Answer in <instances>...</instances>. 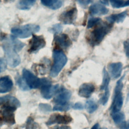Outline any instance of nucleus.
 Returning a JSON list of instances; mask_svg holds the SVG:
<instances>
[{"instance_id": "f257e3e1", "label": "nucleus", "mask_w": 129, "mask_h": 129, "mask_svg": "<svg viewBox=\"0 0 129 129\" xmlns=\"http://www.w3.org/2000/svg\"><path fill=\"white\" fill-rule=\"evenodd\" d=\"M112 25L110 23H103L95 28L89 37V42L92 46L99 44L104 37L110 31Z\"/></svg>"}, {"instance_id": "f03ea898", "label": "nucleus", "mask_w": 129, "mask_h": 129, "mask_svg": "<svg viewBox=\"0 0 129 129\" xmlns=\"http://www.w3.org/2000/svg\"><path fill=\"white\" fill-rule=\"evenodd\" d=\"M52 55L53 63L50 71V76L52 77H55L66 65L67 57L62 51L58 49L53 50Z\"/></svg>"}, {"instance_id": "7ed1b4c3", "label": "nucleus", "mask_w": 129, "mask_h": 129, "mask_svg": "<svg viewBox=\"0 0 129 129\" xmlns=\"http://www.w3.org/2000/svg\"><path fill=\"white\" fill-rule=\"evenodd\" d=\"M2 47L6 56V61L9 66L12 68L17 67L21 62V59L10 40H9L5 42Z\"/></svg>"}, {"instance_id": "20e7f679", "label": "nucleus", "mask_w": 129, "mask_h": 129, "mask_svg": "<svg viewBox=\"0 0 129 129\" xmlns=\"http://www.w3.org/2000/svg\"><path fill=\"white\" fill-rule=\"evenodd\" d=\"M40 27L35 24H26L18 27L12 28L11 32L15 37L26 38L39 31Z\"/></svg>"}, {"instance_id": "39448f33", "label": "nucleus", "mask_w": 129, "mask_h": 129, "mask_svg": "<svg viewBox=\"0 0 129 129\" xmlns=\"http://www.w3.org/2000/svg\"><path fill=\"white\" fill-rule=\"evenodd\" d=\"M123 76L116 83V85L114 90L113 99L110 107L111 113L119 111L122 106L123 96L122 93V89L123 87Z\"/></svg>"}, {"instance_id": "423d86ee", "label": "nucleus", "mask_w": 129, "mask_h": 129, "mask_svg": "<svg viewBox=\"0 0 129 129\" xmlns=\"http://www.w3.org/2000/svg\"><path fill=\"white\" fill-rule=\"evenodd\" d=\"M41 83V94L43 98L46 99H49L51 98L57 92L59 88L58 85H55L52 86L50 81L47 79H40Z\"/></svg>"}, {"instance_id": "0eeeda50", "label": "nucleus", "mask_w": 129, "mask_h": 129, "mask_svg": "<svg viewBox=\"0 0 129 129\" xmlns=\"http://www.w3.org/2000/svg\"><path fill=\"white\" fill-rule=\"evenodd\" d=\"M17 108L7 104H4L1 111V121L10 125L15 123L14 111Z\"/></svg>"}, {"instance_id": "6e6552de", "label": "nucleus", "mask_w": 129, "mask_h": 129, "mask_svg": "<svg viewBox=\"0 0 129 129\" xmlns=\"http://www.w3.org/2000/svg\"><path fill=\"white\" fill-rule=\"evenodd\" d=\"M23 78L27 86L30 89L38 88L40 86V79L35 76L30 71L24 69L22 71Z\"/></svg>"}, {"instance_id": "1a4fd4ad", "label": "nucleus", "mask_w": 129, "mask_h": 129, "mask_svg": "<svg viewBox=\"0 0 129 129\" xmlns=\"http://www.w3.org/2000/svg\"><path fill=\"white\" fill-rule=\"evenodd\" d=\"M77 16V9L76 8H72L62 12L59 17V20L64 24H73Z\"/></svg>"}, {"instance_id": "9d476101", "label": "nucleus", "mask_w": 129, "mask_h": 129, "mask_svg": "<svg viewBox=\"0 0 129 129\" xmlns=\"http://www.w3.org/2000/svg\"><path fill=\"white\" fill-rule=\"evenodd\" d=\"M29 44L28 51L30 53H36L45 46L46 42L42 36L33 35Z\"/></svg>"}, {"instance_id": "9b49d317", "label": "nucleus", "mask_w": 129, "mask_h": 129, "mask_svg": "<svg viewBox=\"0 0 129 129\" xmlns=\"http://www.w3.org/2000/svg\"><path fill=\"white\" fill-rule=\"evenodd\" d=\"M55 95L53 98L54 102L56 104H62L68 103L71 97L72 93L64 88H60Z\"/></svg>"}, {"instance_id": "f8f14e48", "label": "nucleus", "mask_w": 129, "mask_h": 129, "mask_svg": "<svg viewBox=\"0 0 129 129\" xmlns=\"http://www.w3.org/2000/svg\"><path fill=\"white\" fill-rule=\"evenodd\" d=\"M72 120V118L69 115L66 114H54L50 116L46 124L48 125L55 123L58 124H67L71 122Z\"/></svg>"}, {"instance_id": "ddd939ff", "label": "nucleus", "mask_w": 129, "mask_h": 129, "mask_svg": "<svg viewBox=\"0 0 129 129\" xmlns=\"http://www.w3.org/2000/svg\"><path fill=\"white\" fill-rule=\"evenodd\" d=\"M95 86L92 83H86L80 86L78 91L79 95L84 98H89L93 93L95 90Z\"/></svg>"}, {"instance_id": "4468645a", "label": "nucleus", "mask_w": 129, "mask_h": 129, "mask_svg": "<svg viewBox=\"0 0 129 129\" xmlns=\"http://www.w3.org/2000/svg\"><path fill=\"white\" fill-rule=\"evenodd\" d=\"M108 73L113 79L119 78L121 74L122 70V64L120 62L110 63L108 66Z\"/></svg>"}, {"instance_id": "2eb2a0df", "label": "nucleus", "mask_w": 129, "mask_h": 129, "mask_svg": "<svg viewBox=\"0 0 129 129\" xmlns=\"http://www.w3.org/2000/svg\"><path fill=\"white\" fill-rule=\"evenodd\" d=\"M13 83L11 78L6 76L0 78V93H5L11 90Z\"/></svg>"}, {"instance_id": "dca6fc26", "label": "nucleus", "mask_w": 129, "mask_h": 129, "mask_svg": "<svg viewBox=\"0 0 129 129\" xmlns=\"http://www.w3.org/2000/svg\"><path fill=\"white\" fill-rule=\"evenodd\" d=\"M108 9L100 4H94L89 7V12L92 15H105L108 13Z\"/></svg>"}, {"instance_id": "f3484780", "label": "nucleus", "mask_w": 129, "mask_h": 129, "mask_svg": "<svg viewBox=\"0 0 129 129\" xmlns=\"http://www.w3.org/2000/svg\"><path fill=\"white\" fill-rule=\"evenodd\" d=\"M55 43L62 48H67L71 44V41L66 34L56 35L54 38Z\"/></svg>"}, {"instance_id": "a211bd4d", "label": "nucleus", "mask_w": 129, "mask_h": 129, "mask_svg": "<svg viewBox=\"0 0 129 129\" xmlns=\"http://www.w3.org/2000/svg\"><path fill=\"white\" fill-rule=\"evenodd\" d=\"M127 11L125 10L121 13L111 15L106 18L108 23L112 24L114 23H120L123 21L127 16Z\"/></svg>"}, {"instance_id": "6ab92c4d", "label": "nucleus", "mask_w": 129, "mask_h": 129, "mask_svg": "<svg viewBox=\"0 0 129 129\" xmlns=\"http://www.w3.org/2000/svg\"><path fill=\"white\" fill-rule=\"evenodd\" d=\"M5 103H8L16 108L19 107L21 105V103L18 99L10 95L0 97V105Z\"/></svg>"}, {"instance_id": "aec40b11", "label": "nucleus", "mask_w": 129, "mask_h": 129, "mask_svg": "<svg viewBox=\"0 0 129 129\" xmlns=\"http://www.w3.org/2000/svg\"><path fill=\"white\" fill-rule=\"evenodd\" d=\"M43 5L52 9L56 10L60 8L63 3V0H41Z\"/></svg>"}, {"instance_id": "412c9836", "label": "nucleus", "mask_w": 129, "mask_h": 129, "mask_svg": "<svg viewBox=\"0 0 129 129\" xmlns=\"http://www.w3.org/2000/svg\"><path fill=\"white\" fill-rule=\"evenodd\" d=\"M36 0H20L18 4L17 8L22 10L30 9L35 3Z\"/></svg>"}, {"instance_id": "4be33fe9", "label": "nucleus", "mask_w": 129, "mask_h": 129, "mask_svg": "<svg viewBox=\"0 0 129 129\" xmlns=\"http://www.w3.org/2000/svg\"><path fill=\"white\" fill-rule=\"evenodd\" d=\"M110 82V77L108 73L104 68L103 70V79L102 83L100 86V90L105 91H109L108 86Z\"/></svg>"}, {"instance_id": "5701e85b", "label": "nucleus", "mask_w": 129, "mask_h": 129, "mask_svg": "<svg viewBox=\"0 0 129 129\" xmlns=\"http://www.w3.org/2000/svg\"><path fill=\"white\" fill-rule=\"evenodd\" d=\"M111 114L112 119L116 124H120L122 122L124 121L125 119V115L123 112L119 111L112 113Z\"/></svg>"}, {"instance_id": "b1692460", "label": "nucleus", "mask_w": 129, "mask_h": 129, "mask_svg": "<svg viewBox=\"0 0 129 129\" xmlns=\"http://www.w3.org/2000/svg\"><path fill=\"white\" fill-rule=\"evenodd\" d=\"M85 107L89 113H92L96 110L98 106L94 100L90 99L86 101Z\"/></svg>"}, {"instance_id": "393cba45", "label": "nucleus", "mask_w": 129, "mask_h": 129, "mask_svg": "<svg viewBox=\"0 0 129 129\" xmlns=\"http://www.w3.org/2000/svg\"><path fill=\"white\" fill-rule=\"evenodd\" d=\"M110 3L113 8H120L125 7L129 5V1H124L123 0H109Z\"/></svg>"}, {"instance_id": "a878e982", "label": "nucleus", "mask_w": 129, "mask_h": 129, "mask_svg": "<svg viewBox=\"0 0 129 129\" xmlns=\"http://www.w3.org/2000/svg\"><path fill=\"white\" fill-rule=\"evenodd\" d=\"M71 107V105L69 103H66V104H56L55 106H54L52 110L53 111H67L68 110L70 109Z\"/></svg>"}, {"instance_id": "bb28decb", "label": "nucleus", "mask_w": 129, "mask_h": 129, "mask_svg": "<svg viewBox=\"0 0 129 129\" xmlns=\"http://www.w3.org/2000/svg\"><path fill=\"white\" fill-rule=\"evenodd\" d=\"M16 82L20 88V89L23 91H27L29 90V87L27 86V84L25 82L23 78H22L20 77H19L16 79Z\"/></svg>"}, {"instance_id": "cd10ccee", "label": "nucleus", "mask_w": 129, "mask_h": 129, "mask_svg": "<svg viewBox=\"0 0 129 129\" xmlns=\"http://www.w3.org/2000/svg\"><path fill=\"white\" fill-rule=\"evenodd\" d=\"M101 20V19L99 18H91L89 19L87 23V28L88 29L90 28L95 26L96 25H98L100 23Z\"/></svg>"}, {"instance_id": "c85d7f7f", "label": "nucleus", "mask_w": 129, "mask_h": 129, "mask_svg": "<svg viewBox=\"0 0 129 129\" xmlns=\"http://www.w3.org/2000/svg\"><path fill=\"white\" fill-rule=\"evenodd\" d=\"M62 30V27L60 24H55L52 26V27L51 28H50L49 31L51 33H53L54 34L57 35L58 34H59L61 32Z\"/></svg>"}, {"instance_id": "c756f323", "label": "nucleus", "mask_w": 129, "mask_h": 129, "mask_svg": "<svg viewBox=\"0 0 129 129\" xmlns=\"http://www.w3.org/2000/svg\"><path fill=\"white\" fill-rule=\"evenodd\" d=\"M109 97V91H105L99 100L100 103L103 105H105L108 102Z\"/></svg>"}, {"instance_id": "7c9ffc66", "label": "nucleus", "mask_w": 129, "mask_h": 129, "mask_svg": "<svg viewBox=\"0 0 129 129\" xmlns=\"http://www.w3.org/2000/svg\"><path fill=\"white\" fill-rule=\"evenodd\" d=\"M40 109L43 112H49L52 110V108L49 104L40 103L39 105Z\"/></svg>"}, {"instance_id": "2f4dec72", "label": "nucleus", "mask_w": 129, "mask_h": 129, "mask_svg": "<svg viewBox=\"0 0 129 129\" xmlns=\"http://www.w3.org/2000/svg\"><path fill=\"white\" fill-rule=\"evenodd\" d=\"M7 62L4 58L0 57V73L4 72L7 69Z\"/></svg>"}, {"instance_id": "473e14b6", "label": "nucleus", "mask_w": 129, "mask_h": 129, "mask_svg": "<svg viewBox=\"0 0 129 129\" xmlns=\"http://www.w3.org/2000/svg\"><path fill=\"white\" fill-rule=\"evenodd\" d=\"M77 2L82 6H86L92 3L93 0H77Z\"/></svg>"}, {"instance_id": "72a5a7b5", "label": "nucleus", "mask_w": 129, "mask_h": 129, "mask_svg": "<svg viewBox=\"0 0 129 129\" xmlns=\"http://www.w3.org/2000/svg\"><path fill=\"white\" fill-rule=\"evenodd\" d=\"M73 108L76 110H81L84 108V106L82 103L80 102H77L73 106Z\"/></svg>"}, {"instance_id": "f704fd0d", "label": "nucleus", "mask_w": 129, "mask_h": 129, "mask_svg": "<svg viewBox=\"0 0 129 129\" xmlns=\"http://www.w3.org/2000/svg\"><path fill=\"white\" fill-rule=\"evenodd\" d=\"M119 129H129L128 122L127 121H124L120 124Z\"/></svg>"}, {"instance_id": "c9c22d12", "label": "nucleus", "mask_w": 129, "mask_h": 129, "mask_svg": "<svg viewBox=\"0 0 129 129\" xmlns=\"http://www.w3.org/2000/svg\"><path fill=\"white\" fill-rule=\"evenodd\" d=\"M52 129H71L69 126L68 125H56L53 127Z\"/></svg>"}, {"instance_id": "e433bc0d", "label": "nucleus", "mask_w": 129, "mask_h": 129, "mask_svg": "<svg viewBox=\"0 0 129 129\" xmlns=\"http://www.w3.org/2000/svg\"><path fill=\"white\" fill-rule=\"evenodd\" d=\"M124 49H125V51L126 56L128 57V42L127 41H125L124 42Z\"/></svg>"}, {"instance_id": "4c0bfd02", "label": "nucleus", "mask_w": 129, "mask_h": 129, "mask_svg": "<svg viewBox=\"0 0 129 129\" xmlns=\"http://www.w3.org/2000/svg\"><path fill=\"white\" fill-rule=\"evenodd\" d=\"M91 129H101L100 127V125L99 124V123H95L92 127Z\"/></svg>"}, {"instance_id": "58836bf2", "label": "nucleus", "mask_w": 129, "mask_h": 129, "mask_svg": "<svg viewBox=\"0 0 129 129\" xmlns=\"http://www.w3.org/2000/svg\"><path fill=\"white\" fill-rule=\"evenodd\" d=\"M108 0H102V2L104 4H108Z\"/></svg>"}, {"instance_id": "ea45409f", "label": "nucleus", "mask_w": 129, "mask_h": 129, "mask_svg": "<svg viewBox=\"0 0 129 129\" xmlns=\"http://www.w3.org/2000/svg\"><path fill=\"white\" fill-rule=\"evenodd\" d=\"M84 129H86V128H84Z\"/></svg>"}, {"instance_id": "a19ab883", "label": "nucleus", "mask_w": 129, "mask_h": 129, "mask_svg": "<svg viewBox=\"0 0 129 129\" xmlns=\"http://www.w3.org/2000/svg\"><path fill=\"white\" fill-rule=\"evenodd\" d=\"M104 129H106V128H104Z\"/></svg>"}, {"instance_id": "79ce46f5", "label": "nucleus", "mask_w": 129, "mask_h": 129, "mask_svg": "<svg viewBox=\"0 0 129 129\" xmlns=\"http://www.w3.org/2000/svg\"><path fill=\"white\" fill-rule=\"evenodd\" d=\"M0 2H1V0H0Z\"/></svg>"}]
</instances>
